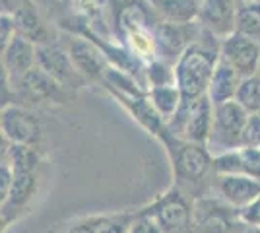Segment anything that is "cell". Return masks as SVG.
I'll return each mask as SVG.
<instances>
[{"label":"cell","instance_id":"cell-1","mask_svg":"<svg viewBox=\"0 0 260 233\" xmlns=\"http://www.w3.org/2000/svg\"><path fill=\"white\" fill-rule=\"evenodd\" d=\"M219 60V49L206 41H194L175 62V84L183 99L192 101L208 93L212 74Z\"/></svg>","mask_w":260,"mask_h":233},{"label":"cell","instance_id":"cell-2","mask_svg":"<svg viewBox=\"0 0 260 233\" xmlns=\"http://www.w3.org/2000/svg\"><path fill=\"white\" fill-rule=\"evenodd\" d=\"M214 113L216 105L208 97V93H204L192 101L183 99L177 115L167 124L175 136L208 146L214 128Z\"/></svg>","mask_w":260,"mask_h":233},{"label":"cell","instance_id":"cell-3","mask_svg":"<svg viewBox=\"0 0 260 233\" xmlns=\"http://www.w3.org/2000/svg\"><path fill=\"white\" fill-rule=\"evenodd\" d=\"M165 150L169 154L175 177L184 183H198L214 169V154L204 144H196L179 136H171L165 142Z\"/></svg>","mask_w":260,"mask_h":233},{"label":"cell","instance_id":"cell-4","mask_svg":"<svg viewBox=\"0 0 260 233\" xmlns=\"http://www.w3.org/2000/svg\"><path fill=\"white\" fill-rule=\"evenodd\" d=\"M144 210L155 220L161 233H196L194 212L177 187L159 194Z\"/></svg>","mask_w":260,"mask_h":233},{"label":"cell","instance_id":"cell-5","mask_svg":"<svg viewBox=\"0 0 260 233\" xmlns=\"http://www.w3.org/2000/svg\"><path fill=\"white\" fill-rule=\"evenodd\" d=\"M249 117L250 113L235 99L216 105L214 128H212L208 148H214V144H219V148H221L219 154H223L228 150H235L239 146H243V132H245V126L249 122Z\"/></svg>","mask_w":260,"mask_h":233},{"label":"cell","instance_id":"cell-6","mask_svg":"<svg viewBox=\"0 0 260 233\" xmlns=\"http://www.w3.org/2000/svg\"><path fill=\"white\" fill-rule=\"evenodd\" d=\"M196 233H233L239 225V210L225 200L200 198L192 206Z\"/></svg>","mask_w":260,"mask_h":233},{"label":"cell","instance_id":"cell-7","mask_svg":"<svg viewBox=\"0 0 260 233\" xmlns=\"http://www.w3.org/2000/svg\"><path fill=\"white\" fill-rule=\"evenodd\" d=\"M0 128H2V136L6 138V142L16 146L37 148V144L41 142V134H43L39 119L18 105H6L2 109Z\"/></svg>","mask_w":260,"mask_h":233},{"label":"cell","instance_id":"cell-8","mask_svg":"<svg viewBox=\"0 0 260 233\" xmlns=\"http://www.w3.org/2000/svg\"><path fill=\"white\" fill-rule=\"evenodd\" d=\"M37 66L45 70L49 76H53L66 89H76L87 82L86 78L80 74L76 64L72 62L70 53L64 51L60 45H37Z\"/></svg>","mask_w":260,"mask_h":233},{"label":"cell","instance_id":"cell-9","mask_svg":"<svg viewBox=\"0 0 260 233\" xmlns=\"http://www.w3.org/2000/svg\"><path fill=\"white\" fill-rule=\"evenodd\" d=\"M219 56L223 60H228L229 64L237 70L241 78L258 74L260 43L245 37L239 31H233L219 41Z\"/></svg>","mask_w":260,"mask_h":233},{"label":"cell","instance_id":"cell-10","mask_svg":"<svg viewBox=\"0 0 260 233\" xmlns=\"http://www.w3.org/2000/svg\"><path fill=\"white\" fill-rule=\"evenodd\" d=\"M115 95L119 103H122L126 107V111L132 115V119L140 124L142 128H146L148 132L155 136L161 144H165L173 132L169 130V124L163 119L159 113L155 111V107L152 105V101L148 97V93L144 95H122V93H111Z\"/></svg>","mask_w":260,"mask_h":233},{"label":"cell","instance_id":"cell-11","mask_svg":"<svg viewBox=\"0 0 260 233\" xmlns=\"http://www.w3.org/2000/svg\"><path fill=\"white\" fill-rule=\"evenodd\" d=\"M192 25L194 23H169L159 20L155 27V45H157V58L173 64L179 56L194 43L192 41Z\"/></svg>","mask_w":260,"mask_h":233},{"label":"cell","instance_id":"cell-12","mask_svg":"<svg viewBox=\"0 0 260 233\" xmlns=\"http://www.w3.org/2000/svg\"><path fill=\"white\" fill-rule=\"evenodd\" d=\"M68 53H70L72 62L80 70V74L87 82H98V80L103 82L105 72L111 64L93 41H89L87 37H72L68 43Z\"/></svg>","mask_w":260,"mask_h":233},{"label":"cell","instance_id":"cell-13","mask_svg":"<svg viewBox=\"0 0 260 233\" xmlns=\"http://www.w3.org/2000/svg\"><path fill=\"white\" fill-rule=\"evenodd\" d=\"M18 84H20V91L29 101H37V103H66L68 101L70 89L58 84L53 76H49L39 66L23 74L18 80Z\"/></svg>","mask_w":260,"mask_h":233},{"label":"cell","instance_id":"cell-14","mask_svg":"<svg viewBox=\"0 0 260 233\" xmlns=\"http://www.w3.org/2000/svg\"><path fill=\"white\" fill-rule=\"evenodd\" d=\"M237 10L239 6L235 0H202L198 23L210 34L223 39L235 31Z\"/></svg>","mask_w":260,"mask_h":233},{"label":"cell","instance_id":"cell-15","mask_svg":"<svg viewBox=\"0 0 260 233\" xmlns=\"http://www.w3.org/2000/svg\"><path fill=\"white\" fill-rule=\"evenodd\" d=\"M214 171L217 175H249L260 179V146H239L214 155Z\"/></svg>","mask_w":260,"mask_h":233},{"label":"cell","instance_id":"cell-16","mask_svg":"<svg viewBox=\"0 0 260 233\" xmlns=\"http://www.w3.org/2000/svg\"><path fill=\"white\" fill-rule=\"evenodd\" d=\"M37 192V175L35 171H14L10 192L2 200V227L12 223L22 214Z\"/></svg>","mask_w":260,"mask_h":233},{"label":"cell","instance_id":"cell-17","mask_svg":"<svg viewBox=\"0 0 260 233\" xmlns=\"http://www.w3.org/2000/svg\"><path fill=\"white\" fill-rule=\"evenodd\" d=\"M35 66H37V43H33L31 39L16 35L2 49V70L12 80H20Z\"/></svg>","mask_w":260,"mask_h":233},{"label":"cell","instance_id":"cell-18","mask_svg":"<svg viewBox=\"0 0 260 233\" xmlns=\"http://www.w3.org/2000/svg\"><path fill=\"white\" fill-rule=\"evenodd\" d=\"M217 194L233 208H245L260 194V179L249 175H217Z\"/></svg>","mask_w":260,"mask_h":233},{"label":"cell","instance_id":"cell-19","mask_svg":"<svg viewBox=\"0 0 260 233\" xmlns=\"http://www.w3.org/2000/svg\"><path fill=\"white\" fill-rule=\"evenodd\" d=\"M243 78L237 74V70L219 56L216 64V70L212 74L210 86H208V97L212 99L214 105H221L237 97V89L241 86Z\"/></svg>","mask_w":260,"mask_h":233},{"label":"cell","instance_id":"cell-20","mask_svg":"<svg viewBox=\"0 0 260 233\" xmlns=\"http://www.w3.org/2000/svg\"><path fill=\"white\" fill-rule=\"evenodd\" d=\"M159 20L169 23H194L198 22L202 0H152Z\"/></svg>","mask_w":260,"mask_h":233},{"label":"cell","instance_id":"cell-21","mask_svg":"<svg viewBox=\"0 0 260 233\" xmlns=\"http://www.w3.org/2000/svg\"><path fill=\"white\" fill-rule=\"evenodd\" d=\"M14 23H16V31L18 35H23L27 39H31L33 43L43 45L47 43V35H45V27L41 20H39V14L35 10L29 0H22V4L16 8V12L12 14Z\"/></svg>","mask_w":260,"mask_h":233},{"label":"cell","instance_id":"cell-22","mask_svg":"<svg viewBox=\"0 0 260 233\" xmlns=\"http://www.w3.org/2000/svg\"><path fill=\"white\" fill-rule=\"evenodd\" d=\"M148 97L155 107V111L161 115L165 121L169 122L173 119L181 103H183V93L175 84L171 86H159V88H150L148 89Z\"/></svg>","mask_w":260,"mask_h":233},{"label":"cell","instance_id":"cell-23","mask_svg":"<svg viewBox=\"0 0 260 233\" xmlns=\"http://www.w3.org/2000/svg\"><path fill=\"white\" fill-rule=\"evenodd\" d=\"M235 31L260 43V2L247 0V2L239 4Z\"/></svg>","mask_w":260,"mask_h":233},{"label":"cell","instance_id":"cell-24","mask_svg":"<svg viewBox=\"0 0 260 233\" xmlns=\"http://www.w3.org/2000/svg\"><path fill=\"white\" fill-rule=\"evenodd\" d=\"M175 84V66L161 58H153L146 64V88H159ZM177 86V84H175Z\"/></svg>","mask_w":260,"mask_h":233},{"label":"cell","instance_id":"cell-25","mask_svg":"<svg viewBox=\"0 0 260 233\" xmlns=\"http://www.w3.org/2000/svg\"><path fill=\"white\" fill-rule=\"evenodd\" d=\"M237 103H241L250 115L260 113V76H249L241 80V86L237 89Z\"/></svg>","mask_w":260,"mask_h":233},{"label":"cell","instance_id":"cell-26","mask_svg":"<svg viewBox=\"0 0 260 233\" xmlns=\"http://www.w3.org/2000/svg\"><path fill=\"white\" fill-rule=\"evenodd\" d=\"M132 216H126V214L101 216L98 225V233H128V225L132 222Z\"/></svg>","mask_w":260,"mask_h":233},{"label":"cell","instance_id":"cell-27","mask_svg":"<svg viewBox=\"0 0 260 233\" xmlns=\"http://www.w3.org/2000/svg\"><path fill=\"white\" fill-rule=\"evenodd\" d=\"M128 233H161L157 223L146 210L138 212L132 216V222L128 225Z\"/></svg>","mask_w":260,"mask_h":233},{"label":"cell","instance_id":"cell-28","mask_svg":"<svg viewBox=\"0 0 260 233\" xmlns=\"http://www.w3.org/2000/svg\"><path fill=\"white\" fill-rule=\"evenodd\" d=\"M243 144L260 146V113H254L249 117V122L243 132Z\"/></svg>","mask_w":260,"mask_h":233},{"label":"cell","instance_id":"cell-29","mask_svg":"<svg viewBox=\"0 0 260 233\" xmlns=\"http://www.w3.org/2000/svg\"><path fill=\"white\" fill-rule=\"evenodd\" d=\"M101 216H93V218H84L76 223L66 225L64 229H60L58 233H98V225Z\"/></svg>","mask_w":260,"mask_h":233},{"label":"cell","instance_id":"cell-30","mask_svg":"<svg viewBox=\"0 0 260 233\" xmlns=\"http://www.w3.org/2000/svg\"><path fill=\"white\" fill-rule=\"evenodd\" d=\"M16 35L18 31H16V23H14L12 14H2V18H0V49H4Z\"/></svg>","mask_w":260,"mask_h":233},{"label":"cell","instance_id":"cell-31","mask_svg":"<svg viewBox=\"0 0 260 233\" xmlns=\"http://www.w3.org/2000/svg\"><path fill=\"white\" fill-rule=\"evenodd\" d=\"M239 220L243 223H249V225H260V194L249 206L239 210Z\"/></svg>","mask_w":260,"mask_h":233},{"label":"cell","instance_id":"cell-32","mask_svg":"<svg viewBox=\"0 0 260 233\" xmlns=\"http://www.w3.org/2000/svg\"><path fill=\"white\" fill-rule=\"evenodd\" d=\"M233 233H260V225H249V223L239 222V225L235 227Z\"/></svg>","mask_w":260,"mask_h":233},{"label":"cell","instance_id":"cell-33","mask_svg":"<svg viewBox=\"0 0 260 233\" xmlns=\"http://www.w3.org/2000/svg\"><path fill=\"white\" fill-rule=\"evenodd\" d=\"M258 76H260V58H258Z\"/></svg>","mask_w":260,"mask_h":233}]
</instances>
